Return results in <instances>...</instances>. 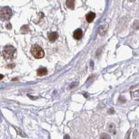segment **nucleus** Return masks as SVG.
I'll list each match as a JSON object with an SVG mask.
<instances>
[{
	"label": "nucleus",
	"mask_w": 139,
	"mask_h": 139,
	"mask_svg": "<svg viewBox=\"0 0 139 139\" xmlns=\"http://www.w3.org/2000/svg\"><path fill=\"white\" fill-rule=\"evenodd\" d=\"M13 15V11L10 8L4 6L0 8V19L3 21L10 20Z\"/></svg>",
	"instance_id": "nucleus-3"
},
{
	"label": "nucleus",
	"mask_w": 139,
	"mask_h": 139,
	"mask_svg": "<svg viewBox=\"0 0 139 139\" xmlns=\"http://www.w3.org/2000/svg\"><path fill=\"white\" fill-rule=\"evenodd\" d=\"M16 49L13 46H6L4 48L3 51V56L5 59L10 60L12 59L14 57V54L15 53Z\"/></svg>",
	"instance_id": "nucleus-1"
},
{
	"label": "nucleus",
	"mask_w": 139,
	"mask_h": 139,
	"mask_svg": "<svg viewBox=\"0 0 139 139\" xmlns=\"http://www.w3.org/2000/svg\"><path fill=\"white\" fill-rule=\"evenodd\" d=\"M95 17H96V14L95 13H93V12H90V13H87L86 15V20L87 21V23H90L94 20Z\"/></svg>",
	"instance_id": "nucleus-5"
},
{
	"label": "nucleus",
	"mask_w": 139,
	"mask_h": 139,
	"mask_svg": "<svg viewBox=\"0 0 139 139\" xmlns=\"http://www.w3.org/2000/svg\"><path fill=\"white\" fill-rule=\"evenodd\" d=\"M73 37L76 38V40H79L83 37V31L81 30V29H76L74 32H73Z\"/></svg>",
	"instance_id": "nucleus-4"
},
{
	"label": "nucleus",
	"mask_w": 139,
	"mask_h": 139,
	"mask_svg": "<svg viewBox=\"0 0 139 139\" xmlns=\"http://www.w3.org/2000/svg\"><path fill=\"white\" fill-rule=\"evenodd\" d=\"M12 81H18V78H14V79H13Z\"/></svg>",
	"instance_id": "nucleus-13"
},
{
	"label": "nucleus",
	"mask_w": 139,
	"mask_h": 139,
	"mask_svg": "<svg viewBox=\"0 0 139 139\" xmlns=\"http://www.w3.org/2000/svg\"><path fill=\"white\" fill-rule=\"evenodd\" d=\"M15 66V64H13V65H8V67H14Z\"/></svg>",
	"instance_id": "nucleus-12"
},
{
	"label": "nucleus",
	"mask_w": 139,
	"mask_h": 139,
	"mask_svg": "<svg viewBox=\"0 0 139 139\" xmlns=\"http://www.w3.org/2000/svg\"><path fill=\"white\" fill-rule=\"evenodd\" d=\"M31 53H32V56L36 59L43 58L44 57V55H45L43 48L37 44L32 46V47L31 48Z\"/></svg>",
	"instance_id": "nucleus-2"
},
{
	"label": "nucleus",
	"mask_w": 139,
	"mask_h": 139,
	"mask_svg": "<svg viewBox=\"0 0 139 139\" xmlns=\"http://www.w3.org/2000/svg\"><path fill=\"white\" fill-rule=\"evenodd\" d=\"M3 78H4V76L2 75V74H0V81H1V80H2Z\"/></svg>",
	"instance_id": "nucleus-11"
},
{
	"label": "nucleus",
	"mask_w": 139,
	"mask_h": 139,
	"mask_svg": "<svg viewBox=\"0 0 139 139\" xmlns=\"http://www.w3.org/2000/svg\"><path fill=\"white\" fill-rule=\"evenodd\" d=\"M66 6L70 8V9H73L74 6H75V0H66Z\"/></svg>",
	"instance_id": "nucleus-8"
},
{
	"label": "nucleus",
	"mask_w": 139,
	"mask_h": 139,
	"mask_svg": "<svg viewBox=\"0 0 139 139\" xmlns=\"http://www.w3.org/2000/svg\"><path fill=\"white\" fill-rule=\"evenodd\" d=\"M6 27L8 28V29H10L11 28V24H8V25L6 26Z\"/></svg>",
	"instance_id": "nucleus-10"
},
{
	"label": "nucleus",
	"mask_w": 139,
	"mask_h": 139,
	"mask_svg": "<svg viewBox=\"0 0 139 139\" xmlns=\"http://www.w3.org/2000/svg\"><path fill=\"white\" fill-rule=\"evenodd\" d=\"M48 73V70L46 68H40L37 70V75L39 76H45Z\"/></svg>",
	"instance_id": "nucleus-7"
},
{
	"label": "nucleus",
	"mask_w": 139,
	"mask_h": 139,
	"mask_svg": "<svg viewBox=\"0 0 139 139\" xmlns=\"http://www.w3.org/2000/svg\"><path fill=\"white\" fill-rule=\"evenodd\" d=\"M57 38H58V34L57 32H51V33H49V34H48V38L51 42L55 41Z\"/></svg>",
	"instance_id": "nucleus-6"
},
{
	"label": "nucleus",
	"mask_w": 139,
	"mask_h": 139,
	"mask_svg": "<svg viewBox=\"0 0 139 139\" xmlns=\"http://www.w3.org/2000/svg\"><path fill=\"white\" fill-rule=\"evenodd\" d=\"M101 138H110V136H106V134H103L101 136Z\"/></svg>",
	"instance_id": "nucleus-9"
}]
</instances>
